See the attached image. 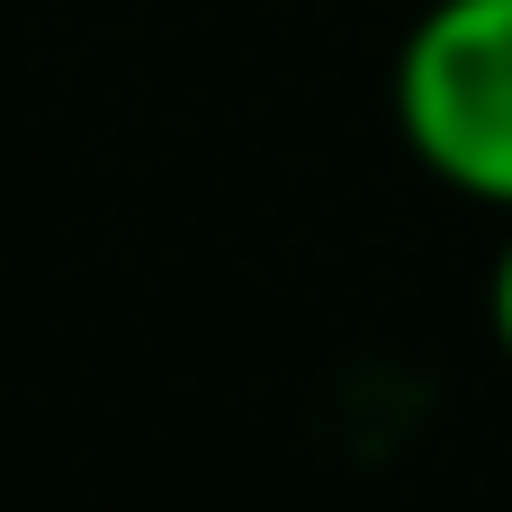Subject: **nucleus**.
Listing matches in <instances>:
<instances>
[{
  "label": "nucleus",
  "instance_id": "2",
  "mask_svg": "<svg viewBox=\"0 0 512 512\" xmlns=\"http://www.w3.org/2000/svg\"><path fill=\"white\" fill-rule=\"evenodd\" d=\"M495 333H504V351H512V243H504V261H495Z\"/></svg>",
  "mask_w": 512,
  "mask_h": 512
},
{
  "label": "nucleus",
  "instance_id": "1",
  "mask_svg": "<svg viewBox=\"0 0 512 512\" xmlns=\"http://www.w3.org/2000/svg\"><path fill=\"white\" fill-rule=\"evenodd\" d=\"M396 117L441 180L512 207V0H441L405 36Z\"/></svg>",
  "mask_w": 512,
  "mask_h": 512
}]
</instances>
